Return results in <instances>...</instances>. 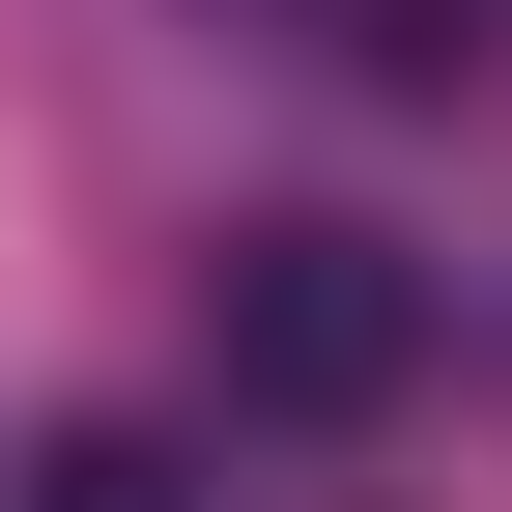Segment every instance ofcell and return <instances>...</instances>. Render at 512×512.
<instances>
[{"instance_id":"obj_1","label":"cell","mask_w":512,"mask_h":512,"mask_svg":"<svg viewBox=\"0 0 512 512\" xmlns=\"http://www.w3.org/2000/svg\"><path fill=\"white\" fill-rule=\"evenodd\" d=\"M200 399H228V427H313V456L399 427V399H427V256H399V228H313V200L228 228V256H200Z\"/></svg>"},{"instance_id":"obj_3","label":"cell","mask_w":512,"mask_h":512,"mask_svg":"<svg viewBox=\"0 0 512 512\" xmlns=\"http://www.w3.org/2000/svg\"><path fill=\"white\" fill-rule=\"evenodd\" d=\"M29 512H200V484H171L143 427H57V456H29Z\"/></svg>"},{"instance_id":"obj_2","label":"cell","mask_w":512,"mask_h":512,"mask_svg":"<svg viewBox=\"0 0 512 512\" xmlns=\"http://www.w3.org/2000/svg\"><path fill=\"white\" fill-rule=\"evenodd\" d=\"M313 57H370V86H484V0H313Z\"/></svg>"}]
</instances>
